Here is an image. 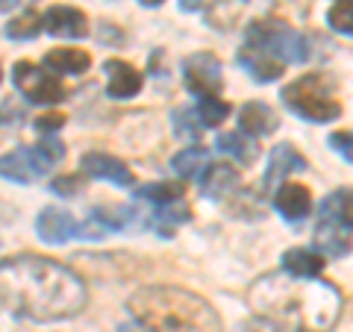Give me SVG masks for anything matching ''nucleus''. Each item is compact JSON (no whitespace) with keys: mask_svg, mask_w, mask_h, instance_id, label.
Here are the masks:
<instances>
[{"mask_svg":"<svg viewBox=\"0 0 353 332\" xmlns=\"http://www.w3.org/2000/svg\"><path fill=\"white\" fill-rule=\"evenodd\" d=\"M85 285L71 268L48 256L0 259V306L18 318L53 324L83 312Z\"/></svg>","mask_w":353,"mask_h":332,"instance_id":"f257e3e1","label":"nucleus"},{"mask_svg":"<svg viewBox=\"0 0 353 332\" xmlns=\"http://www.w3.org/2000/svg\"><path fill=\"white\" fill-rule=\"evenodd\" d=\"M250 309L280 332H330L341 315V294L330 282L265 273L248 289Z\"/></svg>","mask_w":353,"mask_h":332,"instance_id":"f03ea898","label":"nucleus"},{"mask_svg":"<svg viewBox=\"0 0 353 332\" xmlns=\"http://www.w3.org/2000/svg\"><path fill=\"white\" fill-rule=\"evenodd\" d=\"M127 309L150 332H221L215 309L176 285H145L130 297Z\"/></svg>","mask_w":353,"mask_h":332,"instance_id":"7ed1b4c3","label":"nucleus"},{"mask_svg":"<svg viewBox=\"0 0 353 332\" xmlns=\"http://www.w3.org/2000/svg\"><path fill=\"white\" fill-rule=\"evenodd\" d=\"M283 103L289 112L312 124H327L341 115V103L333 97V83L324 74H306L283 88Z\"/></svg>","mask_w":353,"mask_h":332,"instance_id":"20e7f679","label":"nucleus"},{"mask_svg":"<svg viewBox=\"0 0 353 332\" xmlns=\"http://www.w3.org/2000/svg\"><path fill=\"white\" fill-rule=\"evenodd\" d=\"M248 44L259 48L265 53H271L274 59L285 62H306L312 44L303 32H297L292 27H285L283 21H256L248 30Z\"/></svg>","mask_w":353,"mask_h":332,"instance_id":"39448f33","label":"nucleus"},{"mask_svg":"<svg viewBox=\"0 0 353 332\" xmlns=\"http://www.w3.org/2000/svg\"><path fill=\"white\" fill-rule=\"evenodd\" d=\"M65 147L57 141H41L36 147H18L15 153L0 156V176L12 183H32L48 174L53 165L62 162Z\"/></svg>","mask_w":353,"mask_h":332,"instance_id":"423d86ee","label":"nucleus"},{"mask_svg":"<svg viewBox=\"0 0 353 332\" xmlns=\"http://www.w3.org/2000/svg\"><path fill=\"white\" fill-rule=\"evenodd\" d=\"M12 83L21 94L32 103H59L65 101V88L57 76H50L48 71L36 68L32 62H18L12 68Z\"/></svg>","mask_w":353,"mask_h":332,"instance_id":"0eeeda50","label":"nucleus"},{"mask_svg":"<svg viewBox=\"0 0 353 332\" xmlns=\"http://www.w3.org/2000/svg\"><path fill=\"white\" fill-rule=\"evenodd\" d=\"M183 80L185 88L197 97H218L221 94V62L212 56V53H197V56H189L183 65Z\"/></svg>","mask_w":353,"mask_h":332,"instance_id":"6e6552de","label":"nucleus"},{"mask_svg":"<svg viewBox=\"0 0 353 332\" xmlns=\"http://www.w3.org/2000/svg\"><path fill=\"white\" fill-rule=\"evenodd\" d=\"M103 74H106V94L115 97V101H127V97H136L141 92V74L124 59H109L103 65Z\"/></svg>","mask_w":353,"mask_h":332,"instance_id":"1a4fd4ad","label":"nucleus"},{"mask_svg":"<svg viewBox=\"0 0 353 332\" xmlns=\"http://www.w3.org/2000/svg\"><path fill=\"white\" fill-rule=\"evenodd\" d=\"M44 30L57 39H83L88 32V21L74 6H53L44 15Z\"/></svg>","mask_w":353,"mask_h":332,"instance_id":"9d476101","label":"nucleus"},{"mask_svg":"<svg viewBox=\"0 0 353 332\" xmlns=\"http://www.w3.org/2000/svg\"><path fill=\"white\" fill-rule=\"evenodd\" d=\"M77 229H80V224L68 215L62 212V209H44V212L39 215L36 220V232L41 241H48V245H65V241H71L77 236Z\"/></svg>","mask_w":353,"mask_h":332,"instance_id":"9b49d317","label":"nucleus"},{"mask_svg":"<svg viewBox=\"0 0 353 332\" xmlns=\"http://www.w3.org/2000/svg\"><path fill=\"white\" fill-rule=\"evenodd\" d=\"M274 209L285 218V220H303L309 215V209H312V194H309V188L301 185V183H283L277 188V194H274Z\"/></svg>","mask_w":353,"mask_h":332,"instance_id":"f8f14e48","label":"nucleus"},{"mask_svg":"<svg viewBox=\"0 0 353 332\" xmlns=\"http://www.w3.org/2000/svg\"><path fill=\"white\" fill-rule=\"evenodd\" d=\"M83 174L94 176V180H109L115 185H132V174L121 159L106 156V153H85L80 162Z\"/></svg>","mask_w":353,"mask_h":332,"instance_id":"ddd939ff","label":"nucleus"},{"mask_svg":"<svg viewBox=\"0 0 353 332\" xmlns=\"http://www.w3.org/2000/svg\"><path fill=\"white\" fill-rule=\"evenodd\" d=\"M239 65L241 68H248V74L256 83H274L283 74V62L274 59L271 53L253 48V44H245V48L239 50Z\"/></svg>","mask_w":353,"mask_h":332,"instance_id":"4468645a","label":"nucleus"},{"mask_svg":"<svg viewBox=\"0 0 353 332\" xmlns=\"http://www.w3.org/2000/svg\"><path fill=\"white\" fill-rule=\"evenodd\" d=\"M294 171H306V159L297 153L292 145H277L271 150L268 159V171H265V185L280 183L283 176H289Z\"/></svg>","mask_w":353,"mask_h":332,"instance_id":"2eb2a0df","label":"nucleus"},{"mask_svg":"<svg viewBox=\"0 0 353 332\" xmlns=\"http://www.w3.org/2000/svg\"><path fill=\"white\" fill-rule=\"evenodd\" d=\"M239 127L245 136H253V138L271 136V132L277 129V115H274L271 106H265V103H248L239 115Z\"/></svg>","mask_w":353,"mask_h":332,"instance_id":"dca6fc26","label":"nucleus"},{"mask_svg":"<svg viewBox=\"0 0 353 332\" xmlns=\"http://www.w3.org/2000/svg\"><path fill=\"white\" fill-rule=\"evenodd\" d=\"M44 68L57 71V74H85L92 68V56L85 50L77 48H59V50H48L44 53Z\"/></svg>","mask_w":353,"mask_h":332,"instance_id":"f3484780","label":"nucleus"},{"mask_svg":"<svg viewBox=\"0 0 353 332\" xmlns=\"http://www.w3.org/2000/svg\"><path fill=\"white\" fill-rule=\"evenodd\" d=\"M315 247L318 253H324V256H347L350 253V236L345 232V227L333 224V220H321V227L315 229Z\"/></svg>","mask_w":353,"mask_h":332,"instance_id":"a211bd4d","label":"nucleus"},{"mask_svg":"<svg viewBox=\"0 0 353 332\" xmlns=\"http://www.w3.org/2000/svg\"><path fill=\"white\" fill-rule=\"evenodd\" d=\"M283 271L292 276H306V280H315L318 273L324 271V256L315 250L306 247H294L283 253Z\"/></svg>","mask_w":353,"mask_h":332,"instance_id":"6ab92c4d","label":"nucleus"},{"mask_svg":"<svg viewBox=\"0 0 353 332\" xmlns=\"http://www.w3.org/2000/svg\"><path fill=\"white\" fill-rule=\"evenodd\" d=\"M239 183V174L236 168H230V165H206V171L201 176V191L203 197H224L227 191H233Z\"/></svg>","mask_w":353,"mask_h":332,"instance_id":"aec40b11","label":"nucleus"},{"mask_svg":"<svg viewBox=\"0 0 353 332\" xmlns=\"http://www.w3.org/2000/svg\"><path fill=\"white\" fill-rule=\"evenodd\" d=\"M321 220H333L339 227L353 229V188H341L327 197L321 203Z\"/></svg>","mask_w":353,"mask_h":332,"instance_id":"412c9836","label":"nucleus"},{"mask_svg":"<svg viewBox=\"0 0 353 332\" xmlns=\"http://www.w3.org/2000/svg\"><path fill=\"white\" fill-rule=\"evenodd\" d=\"M248 3L250 0H215L206 12V21L215 30H233L248 15Z\"/></svg>","mask_w":353,"mask_h":332,"instance_id":"4be33fe9","label":"nucleus"},{"mask_svg":"<svg viewBox=\"0 0 353 332\" xmlns=\"http://www.w3.org/2000/svg\"><path fill=\"white\" fill-rule=\"evenodd\" d=\"M218 150L233 156L241 165H250L259 156V147L253 145V138L245 136V132H224V136H218Z\"/></svg>","mask_w":353,"mask_h":332,"instance_id":"5701e85b","label":"nucleus"},{"mask_svg":"<svg viewBox=\"0 0 353 332\" xmlns=\"http://www.w3.org/2000/svg\"><path fill=\"white\" fill-rule=\"evenodd\" d=\"M136 197H141V200H148L153 206H171L183 200V185L180 183H150V185H141Z\"/></svg>","mask_w":353,"mask_h":332,"instance_id":"b1692460","label":"nucleus"},{"mask_svg":"<svg viewBox=\"0 0 353 332\" xmlns=\"http://www.w3.org/2000/svg\"><path fill=\"white\" fill-rule=\"evenodd\" d=\"M203 165H206V150L203 147H189V150H180L176 156L171 159V168L183 176V180H194V176H203Z\"/></svg>","mask_w":353,"mask_h":332,"instance_id":"393cba45","label":"nucleus"},{"mask_svg":"<svg viewBox=\"0 0 353 332\" xmlns=\"http://www.w3.org/2000/svg\"><path fill=\"white\" fill-rule=\"evenodd\" d=\"M44 27V18H39L36 12H24V15H18L12 18L6 24V39H15V41H27V39H36L39 32Z\"/></svg>","mask_w":353,"mask_h":332,"instance_id":"a878e982","label":"nucleus"},{"mask_svg":"<svg viewBox=\"0 0 353 332\" xmlns=\"http://www.w3.org/2000/svg\"><path fill=\"white\" fill-rule=\"evenodd\" d=\"M194 112L203 121V127H218L221 121L230 115V103L221 101V97H201L194 106Z\"/></svg>","mask_w":353,"mask_h":332,"instance_id":"bb28decb","label":"nucleus"},{"mask_svg":"<svg viewBox=\"0 0 353 332\" xmlns=\"http://www.w3.org/2000/svg\"><path fill=\"white\" fill-rule=\"evenodd\" d=\"M327 24L341 36H353V0H339L327 12Z\"/></svg>","mask_w":353,"mask_h":332,"instance_id":"cd10ccee","label":"nucleus"},{"mask_svg":"<svg viewBox=\"0 0 353 332\" xmlns=\"http://www.w3.org/2000/svg\"><path fill=\"white\" fill-rule=\"evenodd\" d=\"M174 129L180 132V136H185V138H194L197 132H201V118H197L194 109H185V112L174 115Z\"/></svg>","mask_w":353,"mask_h":332,"instance_id":"c85d7f7f","label":"nucleus"},{"mask_svg":"<svg viewBox=\"0 0 353 332\" xmlns=\"http://www.w3.org/2000/svg\"><path fill=\"white\" fill-rule=\"evenodd\" d=\"M330 147L341 153L347 162H353V132H333L330 136Z\"/></svg>","mask_w":353,"mask_h":332,"instance_id":"c756f323","label":"nucleus"},{"mask_svg":"<svg viewBox=\"0 0 353 332\" xmlns=\"http://www.w3.org/2000/svg\"><path fill=\"white\" fill-rule=\"evenodd\" d=\"M77 188H80V176H59V180L50 183V191L53 194H62V197H71Z\"/></svg>","mask_w":353,"mask_h":332,"instance_id":"7c9ffc66","label":"nucleus"},{"mask_svg":"<svg viewBox=\"0 0 353 332\" xmlns=\"http://www.w3.org/2000/svg\"><path fill=\"white\" fill-rule=\"evenodd\" d=\"M62 124H65L62 115H41V118H36V129L39 132H57V129H62Z\"/></svg>","mask_w":353,"mask_h":332,"instance_id":"2f4dec72","label":"nucleus"},{"mask_svg":"<svg viewBox=\"0 0 353 332\" xmlns=\"http://www.w3.org/2000/svg\"><path fill=\"white\" fill-rule=\"evenodd\" d=\"M203 0H180V6L185 9V12H194V9H201Z\"/></svg>","mask_w":353,"mask_h":332,"instance_id":"473e14b6","label":"nucleus"},{"mask_svg":"<svg viewBox=\"0 0 353 332\" xmlns=\"http://www.w3.org/2000/svg\"><path fill=\"white\" fill-rule=\"evenodd\" d=\"M18 0H0V12H9V9H15Z\"/></svg>","mask_w":353,"mask_h":332,"instance_id":"72a5a7b5","label":"nucleus"},{"mask_svg":"<svg viewBox=\"0 0 353 332\" xmlns=\"http://www.w3.org/2000/svg\"><path fill=\"white\" fill-rule=\"evenodd\" d=\"M159 3H165V0H141V6H159Z\"/></svg>","mask_w":353,"mask_h":332,"instance_id":"f704fd0d","label":"nucleus"},{"mask_svg":"<svg viewBox=\"0 0 353 332\" xmlns=\"http://www.w3.org/2000/svg\"><path fill=\"white\" fill-rule=\"evenodd\" d=\"M0 80H3V71H0Z\"/></svg>","mask_w":353,"mask_h":332,"instance_id":"c9c22d12","label":"nucleus"}]
</instances>
